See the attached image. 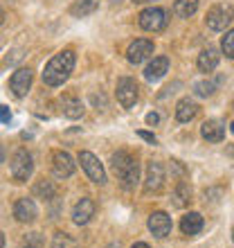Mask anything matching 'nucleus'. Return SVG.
I'll use <instances>...</instances> for the list:
<instances>
[{
  "mask_svg": "<svg viewBox=\"0 0 234 248\" xmlns=\"http://www.w3.org/2000/svg\"><path fill=\"white\" fill-rule=\"evenodd\" d=\"M72 68H74V52L72 50H61V52L54 54L52 59L47 61L45 70H43V84L57 88L63 81H68Z\"/></svg>",
  "mask_w": 234,
  "mask_h": 248,
  "instance_id": "f257e3e1",
  "label": "nucleus"
},
{
  "mask_svg": "<svg viewBox=\"0 0 234 248\" xmlns=\"http://www.w3.org/2000/svg\"><path fill=\"white\" fill-rule=\"evenodd\" d=\"M111 170L124 189H135L137 181H140V167H137V160L131 156L129 151H117V154H113Z\"/></svg>",
  "mask_w": 234,
  "mask_h": 248,
  "instance_id": "f03ea898",
  "label": "nucleus"
},
{
  "mask_svg": "<svg viewBox=\"0 0 234 248\" xmlns=\"http://www.w3.org/2000/svg\"><path fill=\"white\" fill-rule=\"evenodd\" d=\"M234 20V7L230 2H219L207 12L205 16V23H207L209 30L214 32H223L225 27H230V23Z\"/></svg>",
  "mask_w": 234,
  "mask_h": 248,
  "instance_id": "7ed1b4c3",
  "label": "nucleus"
},
{
  "mask_svg": "<svg viewBox=\"0 0 234 248\" xmlns=\"http://www.w3.org/2000/svg\"><path fill=\"white\" fill-rule=\"evenodd\" d=\"M137 23L146 32H162L167 27V23H169V18H167V12L162 7H149V9H144L137 16Z\"/></svg>",
  "mask_w": 234,
  "mask_h": 248,
  "instance_id": "20e7f679",
  "label": "nucleus"
},
{
  "mask_svg": "<svg viewBox=\"0 0 234 248\" xmlns=\"http://www.w3.org/2000/svg\"><path fill=\"white\" fill-rule=\"evenodd\" d=\"M9 170H12V176H14L16 183H25L27 178L32 176V171H34V163H32L29 151L27 149L16 151V154L12 156V165H9Z\"/></svg>",
  "mask_w": 234,
  "mask_h": 248,
  "instance_id": "39448f33",
  "label": "nucleus"
},
{
  "mask_svg": "<svg viewBox=\"0 0 234 248\" xmlns=\"http://www.w3.org/2000/svg\"><path fill=\"white\" fill-rule=\"evenodd\" d=\"M79 163H81V167H84V171L88 174V178H90L92 183H97V185L106 183V171L95 154H90V151H79Z\"/></svg>",
  "mask_w": 234,
  "mask_h": 248,
  "instance_id": "423d86ee",
  "label": "nucleus"
},
{
  "mask_svg": "<svg viewBox=\"0 0 234 248\" xmlns=\"http://www.w3.org/2000/svg\"><path fill=\"white\" fill-rule=\"evenodd\" d=\"M137 95H140V88L131 77H122L117 81V102L124 108H133L137 102Z\"/></svg>",
  "mask_w": 234,
  "mask_h": 248,
  "instance_id": "0eeeda50",
  "label": "nucleus"
},
{
  "mask_svg": "<svg viewBox=\"0 0 234 248\" xmlns=\"http://www.w3.org/2000/svg\"><path fill=\"white\" fill-rule=\"evenodd\" d=\"M153 54V41L149 39H137L133 41L129 46V50H126V59H129V63L137 65L142 63V61H146Z\"/></svg>",
  "mask_w": 234,
  "mask_h": 248,
  "instance_id": "6e6552de",
  "label": "nucleus"
},
{
  "mask_svg": "<svg viewBox=\"0 0 234 248\" xmlns=\"http://www.w3.org/2000/svg\"><path fill=\"white\" fill-rule=\"evenodd\" d=\"M32 79H34V72L29 68H18V70L12 75L9 79V88L16 97H25L27 91L32 88Z\"/></svg>",
  "mask_w": 234,
  "mask_h": 248,
  "instance_id": "1a4fd4ad",
  "label": "nucleus"
},
{
  "mask_svg": "<svg viewBox=\"0 0 234 248\" xmlns=\"http://www.w3.org/2000/svg\"><path fill=\"white\" fill-rule=\"evenodd\" d=\"M95 210H97V205H95L92 199H88V196L79 199L77 205L72 208V221L77 223V226H86V223H90V219L95 217Z\"/></svg>",
  "mask_w": 234,
  "mask_h": 248,
  "instance_id": "9d476101",
  "label": "nucleus"
},
{
  "mask_svg": "<svg viewBox=\"0 0 234 248\" xmlns=\"http://www.w3.org/2000/svg\"><path fill=\"white\" fill-rule=\"evenodd\" d=\"M52 171L57 178H70L74 174V163L68 151H54L52 154Z\"/></svg>",
  "mask_w": 234,
  "mask_h": 248,
  "instance_id": "9b49d317",
  "label": "nucleus"
},
{
  "mask_svg": "<svg viewBox=\"0 0 234 248\" xmlns=\"http://www.w3.org/2000/svg\"><path fill=\"white\" fill-rule=\"evenodd\" d=\"M14 217H16V221L20 223H32L36 221V217H39V208H36V203L32 199H18L16 205H14Z\"/></svg>",
  "mask_w": 234,
  "mask_h": 248,
  "instance_id": "f8f14e48",
  "label": "nucleus"
},
{
  "mask_svg": "<svg viewBox=\"0 0 234 248\" xmlns=\"http://www.w3.org/2000/svg\"><path fill=\"white\" fill-rule=\"evenodd\" d=\"M171 228H174V223H171V217L167 215V212H151L149 217V230L153 232V237H167L171 232Z\"/></svg>",
  "mask_w": 234,
  "mask_h": 248,
  "instance_id": "ddd939ff",
  "label": "nucleus"
},
{
  "mask_svg": "<svg viewBox=\"0 0 234 248\" xmlns=\"http://www.w3.org/2000/svg\"><path fill=\"white\" fill-rule=\"evenodd\" d=\"M164 181V167L160 163H149L146 178H144V192H158Z\"/></svg>",
  "mask_w": 234,
  "mask_h": 248,
  "instance_id": "4468645a",
  "label": "nucleus"
},
{
  "mask_svg": "<svg viewBox=\"0 0 234 248\" xmlns=\"http://www.w3.org/2000/svg\"><path fill=\"white\" fill-rule=\"evenodd\" d=\"M201 136L207 142H221L223 138H225V124L221 120H207L201 126Z\"/></svg>",
  "mask_w": 234,
  "mask_h": 248,
  "instance_id": "2eb2a0df",
  "label": "nucleus"
},
{
  "mask_svg": "<svg viewBox=\"0 0 234 248\" xmlns=\"http://www.w3.org/2000/svg\"><path fill=\"white\" fill-rule=\"evenodd\" d=\"M169 70V59L167 57H156V59L151 61L146 65V70H144V79L146 81H158V79H162Z\"/></svg>",
  "mask_w": 234,
  "mask_h": 248,
  "instance_id": "dca6fc26",
  "label": "nucleus"
},
{
  "mask_svg": "<svg viewBox=\"0 0 234 248\" xmlns=\"http://www.w3.org/2000/svg\"><path fill=\"white\" fill-rule=\"evenodd\" d=\"M180 230H182V235H187V237L198 235L203 230V217L198 212H187L180 219Z\"/></svg>",
  "mask_w": 234,
  "mask_h": 248,
  "instance_id": "f3484780",
  "label": "nucleus"
},
{
  "mask_svg": "<svg viewBox=\"0 0 234 248\" xmlns=\"http://www.w3.org/2000/svg\"><path fill=\"white\" fill-rule=\"evenodd\" d=\"M219 59H221V54H219V50H216V47H205V50L198 54V70H201V72L216 70Z\"/></svg>",
  "mask_w": 234,
  "mask_h": 248,
  "instance_id": "a211bd4d",
  "label": "nucleus"
},
{
  "mask_svg": "<svg viewBox=\"0 0 234 248\" xmlns=\"http://www.w3.org/2000/svg\"><path fill=\"white\" fill-rule=\"evenodd\" d=\"M198 115V104L194 99H180L178 106H176V120L178 122H191V120Z\"/></svg>",
  "mask_w": 234,
  "mask_h": 248,
  "instance_id": "6ab92c4d",
  "label": "nucleus"
},
{
  "mask_svg": "<svg viewBox=\"0 0 234 248\" xmlns=\"http://www.w3.org/2000/svg\"><path fill=\"white\" fill-rule=\"evenodd\" d=\"M61 111H63L65 118H70V120H79L81 115H84V104H81V99L77 97H63L61 99Z\"/></svg>",
  "mask_w": 234,
  "mask_h": 248,
  "instance_id": "aec40b11",
  "label": "nucleus"
},
{
  "mask_svg": "<svg viewBox=\"0 0 234 248\" xmlns=\"http://www.w3.org/2000/svg\"><path fill=\"white\" fill-rule=\"evenodd\" d=\"M171 199H174V205H176V208H187L189 201H191V187H189V183H185V181H178V185H176Z\"/></svg>",
  "mask_w": 234,
  "mask_h": 248,
  "instance_id": "412c9836",
  "label": "nucleus"
},
{
  "mask_svg": "<svg viewBox=\"0 0 234 248\" xmlns=\"http://www.w3.org/2000/svg\"><path fill=\"white\" fill-rule=\"evenodd\" d=\"M196 9H198V0H176L174 2V14L180 16V18L194 16Z\"/></svg>",
  "mask_w": 234,
  "mask_h": 248,
  "instance_id": "4be33fe9",
  "label": "nucleus"
},
{
  "mask_svg": "<svg viewBox=\"0 0 234 248\" xmlns=\"http://www.w3.org/2000/svg\"><path fill=\"white\" fill-rule=\"evenodd\" d=\"M97 7H99V0H77V2L70 7V14L72 16H77V18H81V16L92 14Z\"/></svg>",
  "mask_w": 234,
  "mask_h": 248,
  "instance_id": "5701e85b",
  "label": "nucleus"
},
{
  "mask_svg": "<svg viewBox=\"0 0 234 248\" xmlns=\"http://www.w3.org/2000/svg\"><path fill=\"white\" fill-rule=\"evenodd\" d=\"M50 248H79V242L68 232H57L52 237V246Z\"/></svg>",
  "mask_w": 234,
  "mask_h": 248,
  "instance_id": "b1692460",
  "label": "nucleus"
},
{
  "mask_svg": "<svg viewBox=\"0 0 234 248\" xmlns=\"http://www.w3.org/2000/svg\"><path fill=\"white\" fill-rule=\"evenodd\" d=\"M54 194H57V189H54V185L50 183V181H41V183L34 185V196H39V199H43V201L54 199Z\"/></svg>",
  "mask_w": 234,
  "mask_h": 248,
  "instance_id": "393cba45",
  "label": "nucleus"
},
{
  "mask_svg": "<svg viewBox=\"0 0 234 248\" xmlns=\"http://www.w3.org/2000/svg\"><path fill=\"white\" fill-rule=\"evenodd\" d=\"M216 86L214 81H209V79H205V81H198V84L194 86V93L198 95V97H212L216 93Z\"/></svg>",
  "mask_w": 234,
  "mask_h": 248,
  "instance_id": "a878e982",
  "label": "nucleus"
},
{
  "mask_svg": "<svg viewBox=\"0 0 234 248\" xmlns=\"http://www.w3.org/2000/svg\"><path fill=\"white\" fill-rule=\"evenodd\" d=\"M221 50H223L225 57L234 59V30L225 32V36H223V41H221Z\"/></svg>",
  "mask_w": 234,
  "mask_h": 248,
  "instance_id": "bb28decb",
  "label": "nucleus"
},
{
  "mask_svg": "<svg viewBox=\"0 0 234 248\" xmlns=\"http://www.w3.org/2000/svg\"><path fill=\"white\" fill-rule=\"evenodd\" d=\"M20 248H43V237L39 232H29V235L20 242Z\"/></svg>",
  "mask_w": 234,
  "mask_h": 248,
  "instance_id": "cd10ccee",
  "label": "nucleus"
},
{
  "mask_svg": "<svg viewBox=\"0 0 234 248\" xmlns=\"http://www.w3.org/2000/svg\"><path fill=\"white\" fill-rule=\"evenodd\" d=\"M137 138H142V140H146L149 144H158L156 136H153V133H149V131H137Z\"/></svg>",
  "mask_w": 234,
  "mask_h": 248,
  "instance_id": "c85d7f7f",
  "label": "nucleus"
},
{
  "mask_svg": "<svg viewBox=\"0 0 234 248\" xmlns=\"http://www.w3.org/2000/svg\"><path fill=\"white\" fill-rule=\"evenodd\" d=\"M9 120H12V113H9V108H7V106H0V122H9Z\"/></svg>",
  "mask_w": 234,
  "mask_h": 248,
  "instance_id": "c756f323",
  "label": "nucleus"
},
{
  "mask_svg": "<svg viewBox=\"0 0 234 248\" xmlns=\"http://www.w3.org/2000/svg\"><path fill=\"white\" fill-rule=\"evenodd\" d=\"M158 122H160V115H158V113H149V115H146V124L156 126Z\"/></svg>",
  "mask_w": 234,
  "mask_h": 248,
  "instance_id": "7c9ffc66",
  "label": "nucleus"
},
{
  "mask_svg": "<svg viewBox=\"0 0 234 248\" xmlns=\"http://www.w3.org/2000/svg\"><path fill=\"white\" fill-rule=\"evenodd\" d=\"M131 248H149V244H144V242H137V244H133Z\"/></svg>",
  "mask_w": 234,
  "mask_h": 248,
  "instance_id": "2f4dec72",
  "label": "nucleus"
},
{
  "mask_svg": "<svg viewBox=\"0 0 234 248\" xmlns=\"http://www.w3.org/2000/svg\"><path fill=\"white\" fill-rule=\"evenodd\" d=\"M225 151H228V156L234 158V144H228V149H225Z\"/></svg>",
  "mask_w": 234,
  "mask_h": 248,
  "instance_id": "473e14b6",
  "label": "nucleus"
},
{
  "mask_svg": "<svg viewBox=\"0 0 234 248\" xmlns=\"http://www.w3.org/2000/svg\"><path fill=\"white\" fill-rule=\"evenodd\" d=\"M0 163H5V149H2V144H0Z\"/></svg>",
  "mask_w": 234,
  "mask_h": 248,
  "instance_id": "72a5a7b5",
  "label": "nucleus"
},
{
  "mask_svg": "<svg viewBox=\"0 0 234 248\" xmlns=\"http://www.w3.org/2000/svg\"><path fill=\"white\" fill-rule=\"evenodd\" d=\"M2 23H5V12L0 9V25H2Z\"/></svg>",
  "mask_w": 234,
  "mask_h": 248,
  "instance_id": "f704fd0d",
  "label": "nucleus"
},
{
  "mask_svg": "<svg viewBox=\"0 0 234 248\" xmlns=\"http://www.w3.org/2000/svg\"><path fill=\"white\" fill-rule=\"evenodd\" d=\"M5 246V235H2V232H0V248Z\"/></svg>",
  "mask_w": 234,
  "mask_h": 248,
  "instance_id": "c9c22d12",
  "label": "nucleus"
},
{
  "mask_svg": "<svg viewBox=\"0 0 234 248\" xmlns=\"http://www.w3.org/2000/svg\"><path fill=\"white\" fill-rule=\"evenodd\" d=\"M106 248H119V246H117V244H111V246H106Z\"/></svg>",
  "mask_w": 234,
  "mask_h": 248,
  "instance_id": "e433bc0d",
  "label": "nucleus"
},
{
  "mask_svg": "<svg viewBox=\"0 0 234 248\" xmlns=\"http://www.w3.org/2000/svg\"><path fill=\"white\" fill-rule=\"evenodd\" d=\"M133 2H149V0H133Z\"/></svg>",
  "mask_w": 234,
  "mask_h": 248,
  "instance_id": "4c0bfd02",
  "label": "nucleus"
},
{
  "mask_svg": "<svg viewBox=\"0 0 234 248\" xmlns=\"http://www.w3.org/2000/svg\"><path fill=\"white\" fill-rule=\"evenodd\" d=\"M230 129H232V133H234V122H232V124H230Z\"/></svg>",
  "mask_w": 234,
  "mask_h": 248,
  "instance_id": "58836bf2",
  "label": "nucleus"
},
{
  "mask_svg": "<svg viewBox=\"0 0 234 248\" xmlns=\"http://www.w3.org/2000/svg\"><path fill=\"white\" fill-rule=\"evenodd\" d=\"M232 239H234V228H232Z\"/></svg>",
  "mask_w": 234,
  "mask_h": 248,
  "instance_id": "ea45409f",
  "label": "nucleus"
}]
</instances>
